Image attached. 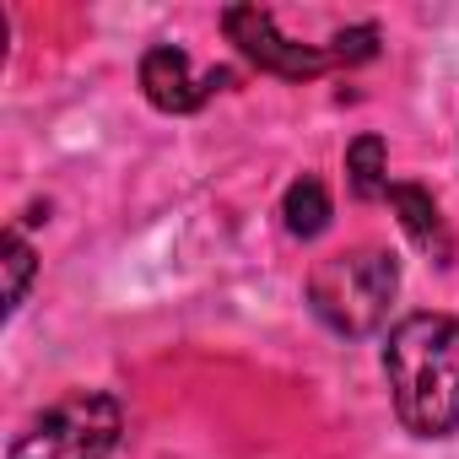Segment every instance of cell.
<instances>
[{"mask_svg":"<svg viewBox=\"0 0 459 459\" xmlns=\"http://www.w3.org/2000/svg\"><path fill=\"white\" fill-rule=\"evenodd\" d=\"M221 87H233V71H195L189 55L173 49V44H157V49L141 55V92L162 114H195Z\"/></svg>","mask_w":459,"mask_h":459,"instance_id":"obj_5","label":"cell"},{"mask_svg":"<svg viewBox=\"0 0 459 459\" xmlns=\"http://www.w3.org/2000/svg\"><path fill=\"white\" fill-rule=\"evenodd\" d=\"M346 173H351V195H357V200H384V195H389L384 141H378V135H357L351 152H346Z\"/></svg>","mask_w":459,"mask_h":459,"instance_id":"obj_8","label":"cell"},{"mask_svg":"<svg viewBox=\"0 0 459 459\" xmlns=\"http://www.w3.org/2000/svg\"><path fill=\"white\" fill-rule=\"evenodd\" d=\"M0 255H6V314H17L22 298H28V281H33V271H39V260H33V249H28V238L17 233V227L6 233Z\"/></svg>","mask_w":459,"mask_h":459,"instance_id":"obj_9","label":"cell"},{"mask_svg":"<svg viewBox=\"0 0 459 459\" xmlns=\"http://www.w3.org/2000/svg\"><path fill=\"white\" fill-rule=\"evenodd\" d=\"M394 211H400V221H405V233L437 260V265H448V255H454V238H448V227H443V216H437V205H432V195L427 189H416V184H389V195H384Z\"/></svg>","mask_w":459,"mask_h":459,"instance_id":"obj_6","label":"cell"},{"mask_svg":"<svg viewBox=\"0 0 459 459\" xmlns=\"http://www.w3.org/2000/svg\"><path fill=\"white\" fill-rule=\"evenodd\" d=\"M384 378L405 432L448 437L459 427V319L448 314L400 319L384 346Z\"/></svg>","mask_w":459,"mask_h":459,"instance_id":"obj_1","label":"cell"},{"mask_svg":"<svg viewBox=\"0 0 459 459\" xmlns=\"http://www.w3.org/2000/svg\"><path fill=\"white\" fill-rule=\"evenodd\" d=\"M221 28L238 44V55H249L260 71L287 76V82H308V76H325L335 65H357V60H368L378 49V28L373 22L341 33L335 44H292L287 33H276V17L260 12V6H227Z\"/></svg>","mask_w":459,"mask_h":459,"instance_id":"obj_3","label":"cell"},{"mask_svg":"<svg viewBox=\"0 0 459 459\" xmlns=\"http://www.w3.org/2000/svg\"><path fill=\"white\" fill-rule=\"evenodd\" d=\"M281 216H287V233L292 238H319L330 227V195L319 178H298L281 200Z\"/></svg>","mask_w":459,"mask_h":459,"instance_id":"obj_7","label":"cell"},{"mask_svg":"<svg viewBox=\"0 0 459 459\" xmlns=\"http://www.w3.org/2000/svg\"><path fill=\"white\" fill-rule=\"evenodd\" d=\"M400 292V265L389 249H341L314 265L308 276V308L335 335H373L389 319V303Z\"/></svg>","mask_w":459,"mask_h":459,"instance_id":"obj_2","label":"cell"},{"mask_svg":"<svg viewBox=\"0 0 459 459\" xmlns=\"http://www.w3.org/2000/svg\"><path fill=\"white\" fill-rule=\"evenodd\" d=\"M125 432V411L103 389H76L33 416L6 459H108Z\"/></svg>","mask_w":459,"mask_h":459,"instance_id":"obj_4","label":"cell"}]
</instances>
